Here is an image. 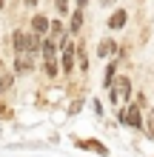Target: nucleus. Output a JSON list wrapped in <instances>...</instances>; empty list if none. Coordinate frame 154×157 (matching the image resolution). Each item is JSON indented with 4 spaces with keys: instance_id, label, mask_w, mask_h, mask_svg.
<instances>
[{
    "instance_id": "obj_21",
    "label": "nucleus",
    "mask_w": 154,
    "mask_h": 157,
    "mask_svg": "<svg viewBox=\"0 0 154 157\" xmlns=\"http://www.w3.org/2000/svg\"><path fill=\"white\" fill-rule=\"evenodd\" d=\"M3 71H6V63H3V60H0V75H3Z\"/></svg>"
},
{
    "instance_id": "obj_10",
    "label": "nucleus",
    "mask_w": 154,
    "mask_h": 157,
    "mask_svg": "<svg viewBox=\"0 0 154 157\" xmlns=\"http://www.w3.org/2000/svg\"><path fill=\"white\" fill-rule=\"evenodd\" d=\"M12 46H14V54H26V34L14 32L12 34Z\"/></svg>"
},
{
    "instance_id": "obj_1",
    "label": "nucleus",
    "mask_w": 154,
    "mask_h": 157,
    "mask_svg": "<svg viewBox=\"0 0 154 157\" xmlns=\"http://www.w3.org/2000/svg\"><path fill=\"white\" fill-rule=\"evenodd\" d=\"M131 97V80L129 77H117L111 83V89H108V100H111V106L117 100H129Z\"/></svg>"
},
{
    "instance_id": "obj_17",
    "label": "nucleus",
    "mask_w": 154,
    "mask_h": 157,
    "mask_svg": "<svg viewBox=\"0 0 154 157\" xmlns=\"http://www.w3.org/2000/svg\"><path fill=\"white\" fill-rule=\"evenodd\" d=\"M54 6H57V12H60V14H66V12H69V0H54Z\"/></svg>"
},
{
    "instance_id": "obj_16",
    "label": "nucleus",
    "mask_w": 154,
    "mask_h": 157,
    "mask_svg": "<svg viewBox=\"0 0 154 157\" xmlns=\"http://www.w3.org/2000/svg\"><path fill=\"white\" fill-rule=\"evenodd\" d=\"M49 29H51L54 37H60V34H63V23H60V20H54V23H49Z\"/></svg>"
},
{
    "instance_id": "obj_19",
    "label": "nucleus",
    "mask_w": 154,
    "mask_h": 157,
    "mask_svg": "<svg viewBox=\"0 0 154 157\" xmlns=\"http://www.w3.org/2000/svg\"><path fill=\"white\" fill-rule=\"evenodd\" d=\"M0 117H12V112H9V109H6L3 103H0Z\"/></svg>"
},
{
    "instance_id": "obj_15",
    "label": "nucleus",
    "mask_w": 154,
    "mask_h": 157,
    "mask_svg": "<svg viewBox=\"0 0 154 157\" xmlns=\"http://www.w3.org/2000/svg\"><path fill=\"white\" fill-rule=\"evenodd\" d=\"M143 126H146V134H148V137H154V109L146 114V123H143Z\"/></svg>"
},
{
    "instance_id": "obj_13",
    "label": "nucleus",
    "mask_w": 154,
    "mask_h": 157,
    "mask_svg": "<svg viewBox=\"0 0 154 157\" xmlns=\"http://www.w3.org/2000/svg\"><path fill=\"white\" fill-rule=\"evenodd\" d=\"M69 29H71V32H80V29H83V9H77V12L71 14V23H69Z\"/></svg>"
},
{
    "instance_id": "obj_23",
    "label": "nucleus",
    "mask_w": 154,
    "mask_h": 157,
    "mask_svg": "<svg viewBox=\"0 0 154 157\" xmlns=\"http://www.w3.org/2000/svg\"><path fill=\"white\" fill-rule=\"evenodd\" d=\"M3 3H6V0H0V9H3Z\"/></svg>"
},
{
    "instance_id": "obj_8",
    "label": "nucleus",
    "mask_w": 154,
    "mask_h": 157,
    "mask_svg": "<svg viewBox=\"0 0 154 157\" xmlns=\"http://www.w3.org/2000/svg\"><path fill=\"white\" fill-rule=\"evenodd\" d=\"M126 20H129V14H126L123 9H117V12L108 17V29H123V26H126Z\"/></svg>"
},
{
    "instance_id": "obj_12",
    "label": "nucleus",
    "mask_w": 154,
    "mask_h": 157,
    "mask_svg": "<svg viewBox=\"0 0 154 157\" xmlns=\"http://www.w3.org/2000/svg\"><path fill=\"white\" fill-rule=\"evenodd\" d=\"M12 83H14V75L12 71H3V75H0V94H6V91L12 89Z\"/></svg>"
},
{
    "instance_id": "obj_2",
    "label": "nucleus",
    "mask_w": 154,
    "mask_h": 157,
    "mask_svg": "<svg viewBox=\"0 0 154 157\" xmlns=\"http://www.w3.org/2000/svg\"><path fill=\"white\" fill-rule=\"evenodd\" d=\"M60 49H63V57H60V69L66 71V77L71 75V69H74V43H71L69 37L60 40Z\"/></svg>"
},
{
    "instance_id": "obj_18",
    "label": "nucleus",
    "mask_w": 154,
    "mask_h": 157,
    "mask_svg": "<svg viewBox=\"0 0 154 157\" xmlns=\"http://www.w3.org/2000/svg\"><path fill=\"white\" fill-rule=\"evenodd\" d=\"M80 109H83V100H74V103H71V106H69V114H77V112H80Z\"/></svg>"
},
{
    "instance_id": "obj_9",
    "label": "nucleus",
    "mask_w": 154,
    "mask_h": 157,
    "mask_svg": "<svg viewBox=\"0 0 154 157\" xmlns=\"http://www.w3.org/2000/svg\"><path fill=\"white\" fill-rule=\"evenodd\" d=\"M43 71H46L49 77H57V71H60L57 57H43Z\"/></svg>"
},
{
    "instance_id": "obj_22",
    "label": "nucleus",
    "mask_w": 154,
    "mask_h": 157,
    "mask_svg": "<svg viewBox=\"0 0 154 157\" xmlns=\"http://www.w3.org/2000/svg\"><path fill=\"white\" fill-rule=\"evenodd\" d=\"M100 3H103V6H111V3H114V0H100Z\"/></svg>"
},
{
    "instance_id": "obj_7",
    "label": "nucleus",
    "mask_w": 154,
    "mask_h": 157,
    "mask_svg": "<svg viewBox=\"0 0 154 157\" xmlns=\"http://www.w3.org/2000/svg\"><path fill=\"white\" fill-rule=\"evenodd\" d=\"M32 32L34 34H46L49 32V17L46 14H34L32 17Z\"/></svg>"
},
{
    "instance_id": "obj_5",
    "label": "nucleus",
    "mask_w": 154,
    "mask_h": 157,
    "mask_svg": "<svg viewBox=\"0 0 154 157\" xmlns=\"http://www.w3.org/2000/svg\"><path fill=\"white\" fill-rule=\"evenodd\" d=\"M97 54L100 57H114L117 54V40H111V37H106V40H100V46H97Z\"/></svg>"
},
{
    "instance_id": "obj_4",
    "label": "nucleus",
    "mask_w": 154,
    "mask_h": 157,
    "mask_svg": "<svg viewBox=\"0 0 154 157\" xmlns=\"http://www.w3.org/2000/svg\"><path fill=\"white\" fill-rule=\"evenodd\" d=\"M32 69H34V57L29 52H26V54H14V71H17V75H29Z\"/></svg>"
},
{
    "instance_id": "obj_20",
    "label": "nucleus",
    "mask_w": 154,
    "mask_h": 157,
    "mask_svg": "<svg viewBox=\"0 0 154 157\" xmlns=\"http://www.w3.org/2000/svg\"><path fill=\"white\" fill-rule=\"evenodd\" d=\"M23 3H26V6H37V0H23Z\"/></svg>"
},
{
    "instance_id": "obj_3",
    "label": "nucleus",
    "mask_w": 154,
    "mask_h": 157,
    "mask_svg": "<svg viewBox=\"0 0 154 157\" xmlns=\"http://www.w3.org/2000/svg\"><path fill=\"white\" fill-rule=\"evenodd\" d=\"M120 120L131 128H143V114H140V106H129L120 112Z\"/></svg>"
},
{
    "instance_id": "obj_14",
    "label": "nucleus",
    "mask_w": 154,
    "mask_h": 157,
    "mask_svg": "<svg viewBox=\"0 0 154 157\" xmlns=\"http://www.w3.org/2000/svg\"><path fill=\"white\" fill-rule=\"evenodd\" d=\"M114 69H117V63L111 60L106 66V80H103V89H111V83H114Z\"/></svg>"
},
{
    "instance_id": "obj_6",
    "label": "nucleus",
    "mask_w": 154,
    "mask_h": 157,
    "mask_svg": "<svg viewBox=\"0 0 154 157\" xmlns=\"http://www.w3.org/2000/svg\"><path fill=\"white\" fill-rule=\"evenodd\" d=\"M77 146L80 149H88V151H94V154H100V157H106L108 154V149L100 143V140H77Z\"/></svg>"
},
{
    "instance_id": "obj_11",
    "label": "nucleus",
    "mask_w": 154,
    "mask_h": 157,
    "mask_svg": "<svg viewBox=\"0 0 154 157\" xmlns=\"http://www.w3.org/2000/svg\"><path fill=\"white\" fill-rule=\"evenodd\" d=\"M74 52H77V66L83 69V71H88V54L83 49V43H74Z\"/></svg>"
}]
</instances>
